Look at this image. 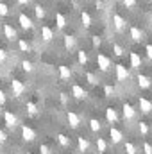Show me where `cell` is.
Listing matches in <instances>:
<instances>
[{"mask_svg": "<svg viewBox=\"0 0 152 154\" xmlns=\"http://www.w3.org/2000/svg\"><path fill=\"white\" fill-rule=\"evenodd\" d=\"M11 90H13V95L14 97H22L25 93V84L22 81H18V79H13L11 81Z\"/></svg>", "mask_w": 152, "mask_h": 154, "instance_id": "1", "label": "cell"}, {"mask_svg": "<svg viewBox=\"0 0 152 154\" xmlns=\"http://www.w3.org/2000/svg\"><path fill=\"white\" fill-rule=\"evenodd\" d=\"M97 65H99V68H100L102 72H108V70L111 68V59H109L108 56H104V54H99V56H97Z\"/></svg>", "mask_w": 152, "mask_h": 154, "instance_id": "2", "label": "cell"}, {"mask_svg": "<svg viewBox=\"0 0 152 154\" xmlns=\"http://www.w3.org/2000/svg\"><path fill=\"white\" fill-rule=\"evenodd\" d=\"M22 138L25 142H34L36 140V131L29 125H22Z\"/></svg>", "mask_w": 152, "mask_h": 154, "instance_id": "3", "label": "cell"}, {"mask_svg": "<svg viewBox=\"0 0 152 154\" xmlns=\"http://www.w3.org/2000/svg\"><path fill=\"white\" fill-rule=\"evenodd\" d=\"M4 122H5V125L9 129H14L18 125V118H16L14 113H11V111H4Z\"/></svg>", "mask_w": 152, "mask_h": 154, "instance_id": "4", "label": "cell"}, {"mask_svg": "<svg viewBox=\"0 0 152 154\" xmlns=\"http://www.w3.org/2000/svg\"><path fill=\"white\" fill-rule=\"evenodd\" d=\"M109 138H111V142H113L114 145H116V143H122V142H123V133H122L118 127H111V129H109Z\"/></svg>", "mask_w": 152, "mask_h": 154, "instance_id": "5", "label": "cell"}, {"mask_svg": "<svg viewBox=\"0 0 152 154\" xmlns=\"http://www.w3.org/2000/svg\"><path fill=\"white\" fill-rule=\"evenodd\" d=\"M138 106H140L141 113H145V115L152 113V102L149 100V99H145V97H140V100H138Z\"/></svg>", "mask_w": 152, "mask_h": 154, "instance_id": "6", "label": "cell"}, {"mask_svg": "<svg viewBox=\"0 0 152 154\" xmlns=\"http://www.w3.org/2000/svg\"><path fill=\"white\" fill-rule=\"evenodd\" d=\"M116 79L120 82H123V81L129 79V70H127L125 65H116Z\"/></svg>", "mask_w": 152, "mask_h": 154, "instance_id": "7", "label": "cell"}, {"mask_svg": "<svg viewBox=\"0 0 152 154\" xmlns=\"http://www.w3.org/2000/svg\"><path fill=\"white\" fill-rule=\"evenodd\" d=\"M113 25H114V29H116L118 32H122V31L125 29L127 22L123 20V16H120V14H113Z\"/></svg>", "mask_w": 152, "mask_h": 154, "instance_id": "8", "label": "cell"}, {"mask_svg": "<svg viewBox=\"0 0 152 154\" xmlns=\"http://www.w3.org/2000/svg\"><path fill=\"white\" fill-rule=\"evenodd\" d=\"M66 120H68V124H70V127H74L77 129L79 125H81V116L74 113V111H68V115H66Z\"/></svg>", "mask_w": 152, "mask_h": 154, "instance_id": "9", "label": "cell"}, {"mask_svg": "<svg viewBox=\"0 0 152 154\" xmlns=\"http://www.w3.org/2000/svg\"><path fill=\"white\" fill-rule=\"evenodd\" d=\"M77 149H79V152H88V151H90V142H88V138L79 136V138H77Z\"/></svg>", "mask_w": 152, "mask_h": 154, "instance_id": "10", "label": "cell"}, {"mask_svg": "<svg viewBox=\"0 0 152 154\" xmlns=\"http://www.w3.org/2000/svg\"><path fill=\"white\" fill-rule=\"evenodd\" d=\"M72 95H74L75 99H86L88 93H86V90H84L81 84H74V86H72Z\"/></svg>", "mask_w": 152, "mask_h": 154, "instance_id": "11", "label": "cell"}, {"mask_svg": "<svg viewBox=\"0 0 152 154\" xmlns=\"http://www.w3.org/2000/svg\"><path fill=\"white\" fill-rule=\"evenodd\" d=\"M18 22H20L22 29H32V20H31L25 13H22V14L18 16Z\"/></svg>", "mask_w": 152, "mask_h": 154, "instance_id": "12", "label": "cell"}, {"mask_svg": "<svg viewBox=\"0 0 152 154\" xmlns=\"http://www.w3.org/2000/svg\"><path fill=\"white\" fill-rule=\"evenodd\" d=\"M122 109H123V118H125V120H132V118L136 116V109H134L131 104H123Z\"/></svg>", "mask_w": 152, "mask_h": 154, "instance_id": "13", "label": "cell"}, {"mask_svg": "<svg viewBox=\"0 0 152 154\" xmlns=\"http://www.w3.org/2000/svg\"><path fill=\"white\" fill-rule=\"evenodd\" d=\"M136 81H138V86L140 88H150V84H152V79L150 77H147V75H143V74H140V75L136 77Z\"/></svg>", "mask_w": 152, "mask_h": 154, "instance_id": "14", "label": "cell"}, {"mask_svg": "<svg viewBox=\"0 0 152 154\" xmlns=\"http://www.w3.org/2000/svg\"><path fill=\"white\" fill-rule=\"evenodd\" d=\"M4 36L9 39V41L16 39V31H14V27L9 25V23H5V25H4Z\"/></svg>", "mask_w": 152, "mask_h": 154, "instance_id": "15", "label": "cell"}, {"mask_svg": "<svg viewBox=\"0 0 152 154\" xmlns=\"http://www.w3.org/2000/svg\"><path fill=\"white\" fill-rule=\"evenodd\" d=\"M106 120H108L109 124H116V122H118V113H116L114 108H108V109H106Z\"/></svg>", "mask_w": 152, "mask_h": 154, "instance_id": "16", "label": "cell"}, {"mask_svg": "<svg viewBox=\"0 0 152 154\" xmlns=\"http://www.w3.org/2000/svg\"><path fill=\"white\" fill-rule=\"evenodd\" d=\"M131 66L132 68H141V56L138 52H131Z\"/></svg>", "mask_w": 152, "mask_h": 154, "instance_id": "17", "label": "cell"}, {"mask_svg": "<svg viewBox=\"0 0 152 154\" xmlns=\"http://www.w3.org/2000/svg\"><path fill=\"white\" fill-rule=\"evenodd\" d=\"M41 38L45 39V41H50V39L54 38V31H52L48 25H43V27H41Z\"/></svg>", "mask_w": 152, "mask_h": 154, "instance_id": "18", "label": "cell"}, {"mask_svg": "<svg viewBox=\"0 0 152 154\" xmlns=\"http://www.w3.org/2000/svg\"><path fill=\"white\" fill-rule=\"evenodd\" d=\"M131 38L132 41H141L143 39V32H141V29H138V27H131Z\"/></svg>", "mask_w": 152, "mask_h": 154, "instance_id": "19", "label": "cell"}, {"mask_svg": "<svg viewBox=\"0 0 152 154\" xmlns=\"http://www.w3.org/2000/svg\"><path fill=\"white\" fill-rule=\"evenodd\" d=\"M59 77H61L63 81L70 79V77H72V70H70L66 65H61V66H59Z\"/></svg>", "mask_w": 152, "mask_h": 154, "instance_id": "20", "label": "cell"}, {"mask_svg": "<svg viewBox=\"0 0 152 154\" xmlns=\"http://www.w3.org/2000/svg\"><path fill=\"white\" fill-rule=\"evenodd\" d=\"M95 143H97V151H99V154H104L106 151H108V142H106L104 138H100V136H99Z\"/></svg>", "mask_w": 152, "mask_h": 154, "instance_id": "21", "label": "cell"}, {"mask_svg": "<svg viewBox=\"0 0 152 154\" xmlns=\"http://www.w3.org/2000/svg\"><path fill=\"white\" fill-rule=\"evenodd\" d=\"M56 140H57V143L63 145V147H70V145H72V142H70V138H68L66 134H57Z\"/></svg>", "mask_w": 152, "mask_h": 154, "instance_id": "22", "label": "cell"}, {"mask_svg": "<svg viewBox=\"0 0 152 154\" xmlns=\"http://www.w3.org/2000/svg\"><path fill=\"white\" fill-rule=\"evenodd\" d=\"M90 129H91V133H99V131L102 129V124H100L97 118H91V120H90Z\"/></svg>", "mask_w": 152, "mask_h": 154, "instance_id": "23", "label": "cell"}, {"mask_svg": "<svg viewBox=\"0 0 152 154\" xmlns=\"http://www.w3.org/2000/svg\"><path fill=\"white\" fill-rule=\"evenodd\" d=\"M56 23H57L59 29H65V27H66V18H65L61 13H56Z\"/></svg>", "mask_w": 152, "mask_h": 154, "instance_id": "24", "label": "cell"}, {"mask_svg": "<svg viewBox=\"0 0 152 154\" xmlns=\"http://www.w3.org/2000/svg\"><path fill=\"white\" fill-rule=\"evenodd\" d=\"M123 149H125V152H127V154H138V147H136L132 142H125Z\"/></svg>", "mask_w": 152, "mask_h": 154, "instance_id": "25", "label": "cell"}, {"mask_svg": "<svg viewBox=\"0 0 152 154\" xmlns=\"http://www.w3.org/2000/svg\"><path fill=\"white\" fill-rule=\"evenodd\" d=\"M63 39H65V47H66L68 50H72V48L75 47V38H74V36H70V34H66V36H65Z\"/></svg>", "mask_w": 152, "mask_h": 154, "instance_id": "26", "label": "cell"}, {"mask_svg": "<svg viewBox=\"0 0 152 154\" xmlns=\"http://www.w3.org/2000/svg\"><path fill=\"white\" fill-rule=\"evenodd\" d=\"M77 59H79V63H81L82 66L88 65V54H86L84 50H79V52H77Z\"/></svg>", "mask_w": 152, "mask_h": 154, "instance_id": "27", "label": "cell"}, {"mask_svg": "<svg viewBox=\"0 0 152 154\" xmlns=\"http://www.w3.org/2000/svg\"><path fill=\"white\" fill-rule=\"evenodd\" d=\"M81 20H82V25H84V27H90V25H91V16H90V13L84 11V13L81 14Z\"/></svg>", "mask_w": 152, "mask_h": 154, "instance_id": "28", "label": "cell"}, {"mask_svg": "<svg viewBox=\"0 0 152 154\" xmlns=\"http://www.w3.org/2000/svg\"><path fill=\"white\" fill-rule=\"evenodd\" d=\"M138 131H140L143 136H147L149 131H150V129H149V124H147V122H140V124H138Z\"/></svg>", "mask_w": 152, "mask_h": 154, "instance_id": "29", "label": "cell"}, {"mask_svg": "<svg viewBox=\"0 0 152 154\" xmlns=\"http://www.w3.org/2000/svg\"><path fill=\"white\" fill-rule=\"evenodd\" d=\"M113 54L120 57V56H123V54H125V50H123V47H122V45H118V43H113Z\"/></svg>", "mask_w": 152, "mask_h": 154, "instance_id": "30", "label": "cell"}, {"mask_svg": "<svg viewBox=\"0 0 152 154\" xmlns=\"http://www.w3.org/2000/svg\"><path fill=\"white\" fill-rule=\"evenodd\" d=\"M86 79H88L90 84H99V77L95 75L93 72H86Z\"/></svg>", "mask_w": 152, "mask_h": 154, "instance_id": "31", "label": "cell"}, {"mask_svg": "<svg viewBox=\"0 0 152 154\" xmlns=\"http://www.w3.org/2000/svg\"><path fill=\"white\" fill-rule=\"evenodd\" d=\"M18 47H20L22 52H29V48H31V45H29L25 39H20V41H18Z\"/></svg>", "mask_w": 152, "mask_h": 154, "instance_id": "32", "label": "cell"}, {"mask_svg": "<svg viewBox=\"0 0 152 154\" xmlns=\"http://www.w3.org/2000/svg\"><path fill=\"white\" fill-rule=\"evenodd\" d=\"M27 111H29L31 115H36V113H38V106H36L34 102H27Z\"/></svg>", "mask_w": 152, "mask_h": 154, "instance_id": "33", "label": "cell"}, {"mask_svg": "<svg viewBox=\"0 0 152 154\" xmlns=\"http://www.w3.org/2000/svg\"><path fill=\"white\" fill-rule=\"evenodd\" d=\"M113 93H114V88L111 84H106V86H104V95H106V97H113Z\"/></svg>", "mask_w": 152, "mask_h": 154, "instance_id": "34", "label": "cell"}, {"mask_svg": "<svg viewBox=\"0 0 152 154\" xmlns=\"http://www.w3.org/2000/svg\"><path fill=\"white\" fill-rule=\"evenodd\" d=\"M34 13H36V16H38L39 20L45 18V9H43L41 5H36V7H34Z\"/></svg>", "mask_w": 152, "mask_h": 154, "instance_id": "35", "label": "cell"}, {"mask_svg": "<svg viewBox=\"0 0 152 154\" xmlns=\"http://www.w3.org/2000/svg\"><path fill=\"white\" fill-rule=\"evenodd\" d=\"M22 68H23L25 72H32V63L25 59V61H22Z\"/></svg>", "mask_w": 152, "mask_h": 154, "instance_id": "36", "label": "cell"}, {"mask_svg": "<svg viewBox=\"0 0 152 154\" xmlns=\"http://www.w3.org/2000/svg\"><path fill=\"white\" fill-rule=\"evenodd\" d=\"M7 14H9V7L4 2H0V16H7Z\"/></svg>", "mask_w": 152, "mask_h": 154, "instance_id": "37", "label": "cell"}, {"mask_svg": "<svg viewBox=\"0 0 152 154\" xmlns=\"http://www.w3.org/2000/svg\"><path fill=\"white\" fill-rule=\"evenodd\" d=\"M39 154H52V149H50L48 145L41 143V145H39Z\"/></svg>", "mask_w": 152, "mask_h": 154, "instance_id": "38", "label": "cell"}, {"mask_svg": "<svg viewBox=\"0 0 152 154\" xmlns=\"http://www.w3.org/2000/svg\"><path fill=\"white\" fill-rule=\"evenodd\" d=\"M143 152L145 154H152V143H149V142L143 143Z\"/></svg>", "mask_w": 152, "mask_h": 154, "instance_id": "39", "label": "cell"}, {"mask_svg": "<svg viewBox=\"0 0 152 154\" xmlns=\"http://www.w3.org/2000/svg\"><path fill=\"white\" fill-rule=\"evenodd\" d=\"M5 59H7V52L4 48H0V63H4Z\"/></svg>", "mask_w": 152, "mask_h": 154, "instance_id": "40", "label": "cell"}, {"mask_svg": "<svg viewBox=\"0 0 152 154\" xmlns=\"http://www.w3.org/2000/svg\"><path fill=\"white\" fill-rule=\"evenodd\" d=\"M123 5H127V7H134V5H136V0H123Z\"/></svg>", "mask_w": 152, "mask_h": 154, "instance_id": "41", "label": "cell"}, {"mask_svg": "<svg viewBox=\"0 0 152 154\" xmlns=\"http://www.w3.org/2000/svg\"><path fill=\"white\" fill-rule=\"evenodd\" d=\"M145 52H147V57L152 59V45H147V47H145Z\"/></svg>", "mask_w": 152, "mask_h": 154, "instance_id": "42", "label": "cell"}, {"mask_svg": "<svg viewBox=\"0 0 152 154\" xmlns=\"http://www.w3.org/2000/svg\"><path fill=\"white\" fill-rule=\"evenodd\" d=\"M59 99H61V102H63V104H68V97H66V93H61V95H59Z\"/></svg>", "mask_w": 152, "mask_h": 154, "instance_id": "43", "label": "cell"}, {"mask_svg": "<svg viewBox=\"0 0 152 154\" xmlns=\"http://www.w3.org/2000/svg\"><path fill=\"white\" fill-rule=\"evenodd\" d=\"M4 104H5V93L0 90V106H4Z\"/></svg>", "mask_w": 152, "mask_h": 154, "instance_id": "44", "label": "cell"}, {"mask_svg": "<svg viewBox=\"0 0 152 154\" xmlns=\"http://www.w3.org/2000/svg\"><path fill=\"white\" fill-rule=\"evenodd\" d=\"M100 43H102V41H100L99 36H95V38H93V47H100Z\"/></svg>", "mask_w": 152, "mask_h": 154, "instance_id": "45", "label": "cell"}, {"mask_svg": "<svg viewBox=\"0 0 152 154\" xmlns=\"http://www.w3.org/2000/svg\"><path fill=\"white\" fill-rule=\"evenodd\" d=\"M5 140H7V136H5V133H4V131L0 129V143H4Z\"/></svg>", "mask_w": 152, "mask_h": 154, "instance_id": "46", "label": "cell"}, {"mask_svg": "<svg viewBox=\"0 0 152 154\" xmlns=\"http://www.w3.org/2000/svg\"><path fill=\"white\" fill-rule=\"evenodd\" d=\"M29 2H31V0H18V4H22V5H27Z\"/></svg>", "mask_w": 152, "mask_h": 154, "instance_id": "47", "label": "cell"}]
</instances>
